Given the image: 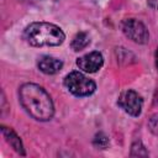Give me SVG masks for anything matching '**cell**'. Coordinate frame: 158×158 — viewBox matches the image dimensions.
Returning <instances> with one entry per match:
<instances>
[{
    "label": "cell",
    "mask_w": 158,
    "mask_h": 158,
    "mask_svg": "<svg viewBox=\"0 0 158 158\" xmlns=\"http://www.w3.org/2000/svg\"><path fill=\"white\" fill-rule=\"evenodd\" d=\"M23 38L35 47L59 46L63 43L64 32L56 25L49 22H32L23 31Z\"/></svg>",
    "instance_id": "7a4b0ae2"
},
{
    "label": "cell",
    "mask_w": 158,
    "mask_h": 158,
    "mask_svg": "<svg viewBox=\"0 0 158 158\" xmlns=\"http://www.w3.org/2000/svg\"><path fill=\"white\" fill-rule=\"evenodd\" d=\"M156 67H157V69H158V48H157V51H156Z\"/></svg>",
    "instance_id": "5bb4252c"
},
{
    "label": "cell",
    "mask_w": 158,
    "mask_h": 158,
    "mask_svg": "<svg viewBox=\"0 0 158 158\" xmlns=\"http://www.w3.org/2000/svg\"><path fill=\"white\" fill-rule=\"evenodd\" d=\"M147 2L152 9L158 10V0H147Z\"/></svg>",
    "instance_id": "4fadbf2b"
},
{
    "label": "cell",
    "mask_w": 158,
    "mask_h": 158,
    "mask_svg": "<svg viewBox=\"0 0 158 158\" xmlns=\"http://www.w3.org/2000/svg\"><path fill=\"white\" fill-rule=\"evenodd\" d=\"M93 143H94L95 147L101 148V149H105V148H107V146H109V138H107L104 133L100 132V133H98V135L95 136Z\"/></svg>",
    "instance_id": "8fae6325"
},
{
    "label": "cell",
    "mask_w": 158,
    "mask_h": 158,
    "mask_svg": "<svg viewBox=\"0 0 158 158\" xmlns=\"http://www.w3.org/2000/svg\"><path fill=\"white\" fill-rule=\"evenodd\" d=\"M148 127L154 135H158V114L151 116V118L148 120Z\"/></svg>",
    "instance_id": "7c38bea8"
},
{
    "label": "cell",
    "mask_w": 158,
    "mask_h": 158,
    "mask_svg": "<svg viewBox=\"0 0 158 158\" xmlns=\"http://www.w3.org/2000/svg\"><path fill=\"white\" fill-rule=\"evenodd\" d=\"M118 106L123 109L125 112H127L131 116H138L142 111L143 100L142 98L133 90H126L123 91L117 101Z\"/></svg>",
    "instance_id": "5b68a950"
},
{
    "label": "cell",
    "mask_w": 158,
    "mask_h": 158,
    "mask_svg": "<svg viewBox=\"0 0 158 158\" xmlns=\"http://www.w3.org/2000/svg\"><path fill=\"white\" fill-rule=\"evenodd\" d=\"M89 43H90V37H89V35L85 33V32H78V33L73 37L70 46H72V48H73L74 51H80V49L85 48Z\"/></svg>",
    "instance_id": "9c48e42d"
},
{
    "label": "cell",
    "mask_w": 158,
    "mask_h": 158,
    "mask_svg": "<svg viewBox=\"0 0 158 158\" xmlns=\"http://www.w3.org/2000/svg\"><path fill=\"white\" fill-rule=\"evenodd\" d=\"M123 33L136 43L144 44L149 40V33L147 27L136 19H127L122 22Z\"/></svg>",
    "instance_id": "277c9868"
},
{
    "label": "cell",
    "mask_w": 158,
    "mask_h": 158,
    "mask_svg": "<svg viewBox=\"0 0 158 158\" xmlns=\"http://www.w3.org/2000/svg\"><path fill=\"white\" fill-rule=\"evenodd\" d=\"M62 67H63L62 60L51 56H43L38 60V68L44 74H56L62 69Z\"/></svg>",
    "instance_id": "52a82bcc"
},
{
    "label": "cell",
    "mask_w": 158,
    "mask_h": 158,
    "mask_svg": "<svg viewBox=\"0 0 158 158\" xmlns=\"http://www.w3.org/2000/svg\"><path fill=\"white\" fill-rule=\"evenodd\" d=\"M64 84L67 86V89L75 96H86L90 95L95 91L96 85L95 83L86 78L84 74L79 73V72H72L69 73L65 79H64Z\"/></svg>",
    "instance_id": "3957f363"
},
{
    "label": "cell",
    "mask_w": 158,
    "mask_h": 158,
    "mask_svg": "<svg viewBox=\"0 0 158 158\" xmlns=\"http://www.w3.org/2000/svg\"><path fill=\"white\" fill-rule=\"evenodd\" d=\"M131 156L132 157H147L148 156V152L146 151V147L138 141V142H135L131 147Z\"/></svg>",
    "instance_id": "30bf717a"
},
{
    "label": "cell",
    "mask_w": 158,
    "mask_h": 158,
    "mask_svg": "<svg viewBox=\"0 0 158 158\" xmlns=\"http://www.w3.org/2000/svg\"><path fill=\"white\" fill-rule=\"evenodd\" d=\"M104 64V58L102 54L100 52H90L80 58L77 59V65L86 72V73H95L96 70H99Z\"/></svg>",
    "instance_id": "8992f818"
},
{
    "label": "cell",
    "mask_w": 158,
    "mask_h": 158,
    "mask_svg": "<svg viewBox=\"0 0 158 158\" xmlns=\"http://www.w3.org/2000/svg\"><path fill=\"white\" fill-rule=\"evenodd\" d=\"M19 96L23 109L38 121H48L54 114V106L49 94L33 83L23 84L19 90Z\"/></svg>",
    "instance_id": "6da1fadb"
},
{
    "label": "cell",
    "mask_w": 158,
    "mask_h": 158,
    "mask_svg": "<svg viewBox=\"0 0 158 158\" xmlns=\"http://www.w3.org/2000/svg\"><path fill=\"white\" fill-rule=\"evenodd\" d=\"M1 132H2V136L5 137L6 142L21 156H25V151H23V146H22V142L20 139V137L15 133V131H12L11 128L6 127V126H1Z\"/></svg>",
    "instance_id": "ba28073f"
}]
</instances>
